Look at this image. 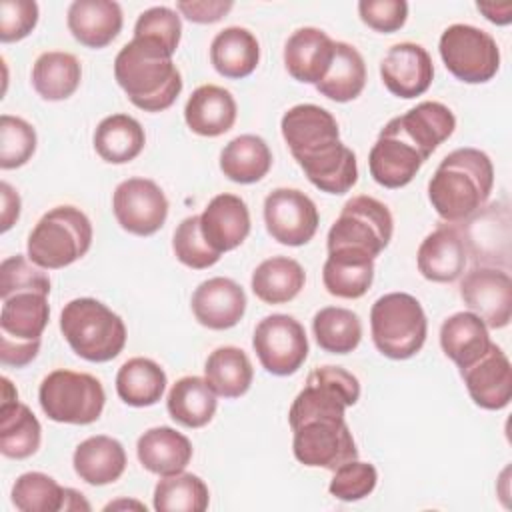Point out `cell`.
<instances>
[{"label":"cell","instance_id":"37","mask_svg":"<svg viewBox=\"0 0 512 512\" xmlns=\"http://www.w3.org/2000/svg\"><path fill=\"white\" fill-rule=\"evenodd\" d=\"M374 280V260L354 252H328L322 282L328 294L344 300L360 298Z\"/></svg>","mask_w":512,"mask_h":512},{"label":"cell","instance_id":"44","mask_svg":"<svg viewBox=\"0 0 512 512\" xmlns=\"http://www.w3.org/2000/svg\"><path fill=\"white\" fill-rule=\"evenodd\" d=\"M12 504L22 512H60L66 506V488L44 472H26L12 486Z\"/></svg>","mask_w":512,"mask_h":512},{"label":"cell","instance_id":"13","mask_svg":"<svg viewBox=\"0 0 512 512\" xmlns=\"http://www.w3.org/2000/svg\"><path fill=\"white\" fill-rule=\"evenodd\" d=\"M112 212L126 232L134 236H152L166 222L168 200L154 180L128 178L114 190Z\"/></svg>","mask_w":512,"mask_h":512},{"label":"cell","instance_id":"23","mask_svg":"<svg viewBox=\"0 0 512 512\" xmlns=\"http://www.w3.org/2000/svg\"><path fill=\"white\" fill-rule=\"evenodd\" d=\"M426 158L398 134L382 128L370 148L368 168L374 182L384 188H402L412 182Z\"/></svg>","mask_w":512,"mask_h":512},{"label":"cell","instance_id":"56","mask_svg":"<svg viewBox=\"0 0 512 512\" xmlns=\"http://www.w3.org/2000/svg\"><path fill=\"white\" fill-rule=\"evenodd\" d=\"M118 506H126V502H118V504H108V506H106V510H110V508H118ZM128 506H138V508L146 510V506H142V504H138V502H128Z\"/></svg>","mask_w":512,"mask_h":512},{"label":"cell","instance_id":"33","mask_svg":"<svg viewBox=\"0 0 512 512\" xmlns=\"http://www.w3.org/2000/svg\"><path fill=\"white\" fill-rule=\"evenodd\" d=\"M216 392L206 378L184 376L176 380L168 392L166 408L174 422L186 428H202L216 414Z\"/></svg>","mask_w":512,"mask_h":512},{"label":"cell","instance_id":"26","mask_svg":"<svg viewBox=\"0 0 512 512\" xmlns=\"http://www.w3.org/2000/svg\"><path fill=\"white\" fill-rule=\"evenodd\" d=\"M306 178L322 192L344 194L358 182L356 154L340 140L296 158Z\"/></svg>","mask_w":512,"mask_h":512},{"label":"cell","instance_id":"53","mask_svg":"<svg viewBox=\"0 0 512 512\" xmlns=\"http://www.w3.org/2000/svg\"><path fill=\"white\" fill-rule=\"evenodd\" d=\"M0 204H2V210H0L2 232H8L20 216V196L8 182L0 184Z\"/></svg>","mask_w":512,"mask_h":512},{"label":"cell","instance_id":"4","mask_svg":"<svg viewBox=\"0 0 512 512\" xmlns=\"http://www.w3.org/2000/svg\"><path fill=\"white\" fill-rule=\"evenodd\" d=\"M92 244V224L76 206L48 210L28 236V258L44 268L58 270L80 260Z\"/></svg>","mask_w":512,"mask_h":512},{"label":"cell","instance_id":"8","mask_svg":"<svg viewBox=\"0 0 512 512\" xmlns=\"http://www.w3.org/2000/svg\"><path fill=\"white\" fill-rule=\"evenodd\" d=\"M42 412L60 424H92L100 418L106 402L102 382L86 372L54 370L38 388Z\"/></svg>","mask_w":512,"mask_h":512},{"label":"cell","instance_id":"11","mask_svg":"<svg viewBox=\"0 0 512 512\" xmlns=\"http://www.w3.org/2000/svg\"><path fill=\"white\" fill-rule=\"evenodd\" d=\"M358 398L360 382L352 372L340 366L314 368L290 406V428L312 416H344V410L354 406Z\"/></svg>","mask_w":512,"mask_h":512},{"label":"cell","instance_id":"14","mask_svg":"<svg viewBox=\"0 0 512 512\" xmlns=\"http://www.w3.org/2000/svg\"><path fill=\"white\" fill-rule=\"evenodd\" d=\"M318 208L310 196L296 188H276L264 200L268 234L284 246H302L318 230Z\"/></svg>","mask_w":512,"mask_h":512},{"label":"cell","instance_id":"18","mask_svg":"<svg viewBox=\"0 0 512 512\" xmlns=\"http://www.w3.org/2000/svg\"><path fill=\"white\" fill-rule=\"evenodd\" d=\"M470 398L484 410H502L512 398V368L508 356L494 342L470 366L460 370Z\"/></svg>","mask_w":512,"mask_h":512},{"label":"cell","instance_id":"54","mask_svg":"<svg viewBox=\"0 0 512 512\" xmlns=\"http://www.w3.org/2000/svg\"><path fill=\"white\" fill-rule=\"evenodd\" d=\"M476 8L484 14L486 20H490L492 24L498 26H506L512 22V4L504 2V4H486V2H478Z\"/></svg>","mask_w":512,"mask_h":512},{"label":"cell","instance_id":"27","mask_svg":"<svg viewBox=\"0 0 512 512\" xmlns=\"http://www.w3.org/2000/svg\"><path fill=\"white\" fill-rule=\"evenodd\" d=\"M68 30L86 48L108 46L122 30V8L112 0H76L68 8Z\"/></svg>","mask_w":512,"mask_h":512},{"label":"cell","instance_id":"16","mask_svg":"<svg viewBox=\"0 0 512 512\" xmlns=\"http://www.w3.org/2000/svg\"><path fill=\"white\" fill-rule=\"evenodd\" d=\"M380 76L388 92L410 100L422 96L434 78V64L426 48L414 42L394 44L380 62Z\"/></svg>","mask_w":512,"mask_h":512},{"label":"cell","instance_id":"45","mask_svg":"<svg viewBox=\"0 0 512 512\" xmlns=\"http://www.w3.org/2000/svg\"><path fill=\"white\" fill-rule=\"evenodd\" d=\"M36 152V130L24 118L0 116V168L24 166Z\"/></svg>","mask_w":512,"mask_h":512},{"label":"cell","instance_id":"55","mask_svg":"<svg viewBox=\"0 0 512 512\" xmlns=\"http://www.w3.org/2000/svg\"><path fill=\"white\" fill-rule=\"evenodd\" d=\"M64 510H90V504L84 500V496L74 490V488H66V506Z\"/></svg>","mask_w":512,"mask_h":512},{"label":"cell","instance_id":"52","mask_svg":"<svg viewBox=\"0 0 512 512\" xmlns=\"http://www.w3.org/2000/svg\"><path fill=\"white\" fill-rule=\"evenodd\" d=\"M232 2L224 0H180L178 12L194 24H214L232 10Z\"/></svg>","mask_w":512,"mask_h":512},{"label":"cell","instance_id":"25","mask_svg":"<svg viewBox=\"0 0 512 512\" xmlns=\"http://www.w3.org/2000/svg\"><path fill=\"white\" fill-rule=\"evenodd\" d=\"M282 138L294 158L340 140L336 118L322 106L296 104L284 112L280 122Z\"/></svg>","mask_w":512,"mask_h":512},{"label":"cell","instance_id":"15","mask_svg":"<svg viewBox=\"0 0 512 512\" xmlns=\"http://www.w3.org/2000/svg\"><path fill=\"white\" fill-rule=\"evenodd\" d=\"M460 298L488 328H504L512 318V278L494 266H474L460 282Z\"/></svg>","mask_w":512,"mask_h":512},{"label":"cell","instance_id":"9","mask_svg":"<svg viewBox=\"0 0 512 512\" xmlns=\"http://www.w3.org/2000/svg\"><path fill=\"white\" fill-rule=\"evenodd\" d=\"M448 72L466 84H484L500 68V48L482 28L470 24L448 26L438 42Z\"/></svg>","mask_w":512,"mask_h":512},{"label":"cell","instance_id":"36","mask_svg":"<svg viewBox=\"0 0 512 512\" xmlns=\"http://www.w3.org/2000/svg\"><path fill=\"white\" fill-rule=\"evenodd\" d=\"M306 272L294 258L272 256L252 272V292L266 304H284L294 300L304 288Z\"/></svg>","mask_w":512,"mask_h":512},{"label":"cell","instance_id":"40","mask_svg":"<svg viewBox=\"0 0 512 512\" xmlns=\"http://www.w3.org/2000/svg\"><path fill=\"white\" fill-rule=\"evenodd\" d=\"M166 372L150 358H130L116 374V392L128 406L144 408L156 404L166 390Z\"/></svg>","mask_w":512,"mask_h":512},{"label":"cell","instance_id":"7","mask_svg":"<svg viewBox=\"0 0 512 512\" xmlns=\"http://www.w3.org/2000/svg\"><path fill=\"white\" fill-rule=\"evenodd\" d=\"M48 294L16 292L2 298L0 362L22 368L40 352V336L48 326Z\"/></svg>","mask_w":512,"mask_h":512},{"label":"cell","instance_id":"1","mask_svg":"<svg viewBox=\"0 0 512 512\" xmlns=\"http://www.w3.org/2000/svg\"><path fill=\"white\" fill-rule=\"evenodd\" d=\"M166 46L154 38L134 36L114 60V78L128 100L144 112L170 108L182 92V76Z\"/></svg>","mask_w":512,"mask_h":512},{"label":"cell","instance_id":"21","mask_svg":"<svg viewBox=\"0 0 512 512\" xmlns=\"http://www.w3.org/2000/svg\"><path fill=\"white\" fill-rule=\"evenodd\" d=\"M336 42L320 28L304 26L292 32L284 46L288 74L304 84H318L330 70Z\"/></svg>","mask_w":512,"mask_h":512},{"label":"cell","instance_id":"28","mask_svg":"<svg viewBox=\"0 0 512 512\" xmlns=\"http://www.w3.org/2000/svg\"><path fill=\"white\" fill-rule=\"evenodd\" d=\"M236 100L234 96L216 84L198 86L184 106V120L188 128L206 138H216L228 132L236 122Z\"/></svg>","mask_w":512,"mask_h":512},{"label":"cell","instance_id":"20","mask_svg":"<svg viewBox=\"0 0 512 512\" xmlns=\"http://www.w3.org/2000/svg\"><path fill=\"white\" fill-rule=\"evenodd\" d=\"M190 304L198 324L210 330H228L242 320L246 294L232 278L214 276L198 284Z\"/></svg>","mask_w":512,"mask_h":512},{"label":"cell","instance_id":"35","mask_svg":"<svg viewBox=\"0 0 512 512\" xmlns=\"http://www.w3.org/2000/svg\"><path fill=\"white\" fill-rule=\"evenodd\" d=\"M272 166V152L264 138L256 134H240L220 152L222 174L238 184H254L262 180Z\"/></svg>","mask_w":512,"mask_h":512},{"label":"cell","instance_id":"49","mask_svg":"<svg viewBox=\"0 0 512 512\" xmlns=\"http://www.w3.org/2000/svg\"><path fill=\"white\" fill-rule=\"evenodd\" d=\"M134 36L154 38L166 46L170 54H174L182 36L180 16L168 6H152L138 16L134 24Z\"/></svg>","mask_w":512,"mask_h":512},{"label":"cell","instance_id":"50","mask_svg":"<svg viewBox=\"0 0 512 512\" xmlns=\"http://www.w3.org/2000/svg\"><path fill=\"white\" fill-rule=\"evenodd\" d=\"M38 24V4L34 0L0 2V40L4 44L26 38Z\"/></svg>","mask_w":512,"mask_h":512},{"label":"cell","instance_id":"47","mask_svg":"<svg viewBox=\"0 0 512 512\" xmlns=\"http://www.w3.org/2000/svg\"><path fill=\"white\" fill-rule=\"evenodd\" d=\"M16 292L50 294V278L30 258L16 254L0 264V298Z\"/></svg>","mask_w":512,"mask_h":512},{"label":"cell","instance_id":"5","mask_svg":"<svg viewBox=\"0 0 512 512\" xmlns=\"http://www.w3.org/2000/svg\"><path fill=\"white\" fill-rule=\"evenodd\" d=\"M370 330L380 354L392 360H406L424 346L428 320L412 294L390 292L372 304Z\"/></svg>","mask_w":512,"mask_h":512},{"label":"cell","instance_id":"6","mask_svg":"<svg viewBox=\"0 0 512 512\" xmlns=\"http://www.w3.org/2000/svg\"><path fill=\"white\" fill-rule=\"evenodd\" d=\"M394 220L388 206L372 196L350 198L328 230V252H354L368 258L380 256L390 244Z\"/></svg>","mask_w":512,"mask_h":512},{"label":"cell","instance_id":"19","mask_svg":"<svg viewBox=\"0 0 512 512\" xmlns=\"http://www.w3.org/2000/svg\"><path fill=\"white\" fill-rule=\"evenodd\" d=\"M42 440V426L34 412L18 402V392L12 382L2 376V404H0V452L6 458L24 460L38 452Z\"/></svg>","mask_w":512,"mask_h":512},{"label":"cell","instance_id":"42","mask_svg":"<svg viewBox=\"0 0 512 512\" xmlns=\"http://www.w3.org/2000/svg\"><path fill=\"white\" fill-rule=\"evenodd\" d=\"M312 332L318 346L330 354H348L362 340V322L356 312L340 306H326L312 318Z\"/></svg>","mask_w":512,"mask_h":512},{"label":"cell","instance_id":"17","mask_svg":"<svg viewBox=\"0 0 512 512\" xmlns=\"http://www.w3.org/2000/svg\"><path fill=\"white\" fill-rule=\"evenodd\" d=\"M384 128L398 134L410 146H414L426 160L430 154L452 136L456 128V118L448 106L442 102L426 100L392 118Z\"/></svg>","mask_w":512,"mask_h":512},{"label":"cell","instance_id":"32","mask_svg":"<svg viewBox=\"0 0 512 512\" xmlns=\"http://www.w3.org/2000/svg\"><path fill=\"white\" fill-rule=\"evenodd\" d=\"M490 344L488 326L474 312H456L440 326V346L460 370L476 362Z\"/></svg>","mask_w":512,"mask_h":512},{"label":"cell","instance_id":"46","mask_svg":"<svg viewBox=\"0 0 512 512\" xmlns=\"http://www.w3.org/2000/svg\"><path fill=\"white\" fill-rule=\"evenodd\" d=\"M172 248L176 258L194 270H204L214 266L222 254H218L216 250H212L208 246V242L202 236L200 230V216H188L184 218L176 230H174V238H172Z\"/></svg>","mask_w":512,"mask_h":512},{"label":"cell","instance_id":"34","mask_svg":"<svg viewBox=\"0 0 512 512\" xmlns=\"http://www.w3.org/2000/svg\"><path fill=\"white\" fill-rule=\"evenodd\" d=\"M94 150L108 164L134 160L146 144L142 124L128 114L106 116L94 130Z\"/></svg>","mask_w":512,"mask_h":512},{"label":"cell","instance_id":"24","mask_svg":"<svg viewBox=\"0 0 512 512\" xmlns=\"http://www.w3.org/2000/svg\"><path fill=\"white\" fill-rule=\"evenodd\" d=\"M466 244L458 228L442 224L418 246V272L430 282H454L466 268Z\"/></svg>","mask_w":512,"mask_h":512},{"label":"cell","instance_id":"38","mask_svg":"<svg viewBox=\"0 0 512 512\" xmlns=\"http://www.w3.org/2000/svg\"><path fill=\"white\" fill-rule=\"evenodd\" d=\"M82 80V66L70 52H44L32 66V86L44 100L60 102L70 98Z\"/></svg>","mask_w":512,"mask_h":512},{"label":"cell","instance_id":"22","mask_svg":"<svg viewBox=\"0 0 512 512\" xmlns=\"http://www.w3.org/2000/svg\"><path fill=\"white\" fill-rule=\"evenodd\" d=\"M204 240L218 254L238 248L250 234V212L246 202L236 194L214 196L200 214Z\"/></svg>","mask_w":512,"mask_h":512},{"label":"cell","instance_id":"41","mask_svg":"<svg viewBox=\"0 0 512 512\" xmlns=\"http://www.w3.org/2000/svg\"><path fill=\"white\" fill-rule=\"evenodd\" d=\"M364 84L366 64L362 54L348 42H336L332 66L316 84V90L334 102H350L360 96Z\"/></svg>","mask_w":512,"mask_h":512},{"label":"cell","instance_id":"30","mask_svg":"<svg viewBox=\"0 0 512 512\" xmlns=\"http://www.w3.org/2000/svg\"><path fill=\"white\" fill-rule=\"evenodd\" d=\"M136 456L148 472L170 476L188 466L192 460V444L182 432L170 426H156L138 438Z\"/></svg>","mask_w":512,"mask_h":512},{"label":"cell","instance_id":"48","mask_svg":"<svg viewBox=\"0 0 512 512\" xmlns=\"http://www.w3.org/2000/svg\"><path fill=\"white\" fill-rule=\"evenodd\" d=\"M378 482V472L374 464L360 462L358 458L344 462L334 470L330 480V494L342 502H356L374 492Z\"/></svg>","mask_w":512,"mask_h":512},{"label":"cell","instance_id":"51","mask_svg":"<svg viewBox=\"0 0 512 512\" xmlns=\"http://www.w3.org/2000/svg\"><path fill=\"white\" fill-rule=\"evenodd\" d=\"M358 14L368 28L390 34L406 24L408 4L404 0H362Z\"/></svg>","mask_w":512,"mask_h":512},{"label":"cell","instance_id":"31","mask_svg":"<svg viewBox=\"0 0 512 512\" xmlns=\"http://www.w3.org/2000/svg\"><path fill=\"white\" fill-rule=\"evenodd\" d=\"M210 62L224 78H246L260 62V44L250 30L228 26L214 36L210 44Z\"/></svg>","mask_w":512,"mask_h":512},{"label":"cell","instance_id":"43","mask_svg":"<svg viewBox=\"0 0 512 512\" xmlns=\"http://www.w3.org/2000/svg\"><path fill=\"white\" fill-rule=\"evenodd\" d=\"M210 502L208 486L190 472L162 476L154 488V510L158 512H204Z\"/></svg>","mask_w":512,"mask_h":512},{"label":"cell","instance_id":"12","mask_svg":"<svg viewBox=\"0 0 512 512\" xmlns=\"http://www.w3.org/2000/svg\"><path fill=\"white\" fill-rule=\"evenodd\" d=\"M252 346L262 368L274 376L294 374L308 358L306 330L288 314L262 318L254 328Z\"/></svg>","mask_w":512,"mask_h":512},{"label":"cell","instance_id":"29","mask_svg":"<svg viewBox=\"0 0 512 512\" xmlns=\"http://www.w3.org/2000/svg\"><path fill=\"white\" fill-rule=\"evenodd\" d=\"M74 472L90 486L116 482L126 470V450L112 436H90L82 440L72 456Z\"/></svg>","mask_w":512,"mask_h":512},{"label":"cell","instance_id":"39","mask_svg":"<svg viewBox=\"0 0 512 512\" xmlns=\"http://www.w3.org/2000/svg\"><path fill=\"white\" fill-rule=\"evenodd\" d=\"M204 378L216 396L240 398L250 390L254 370L248 354L236 346H220L204 364Z\"/></svg>","mask_w":512,"mask_h":512},{"label":"cell","instance_id":"10","mask_svg":"<svg viewBox=\"0 0 512 512\" xmlns=\"http://www.w3.org/2000/svg\"><path fill=\"white\" fill-rule=\"evenodd\" d=\"M294 458L308 468L336 470L358 458L354 436L344 416H312L292 428Z\"/></svg>","mask_w":512,"mask_h":512},{"label":"cell","instance_id":"3","mask_svg":"<svg viewBox=\"0 0 512 512\" xmlns=\"http://www.w3.org/2000/svg\"><path fill=\"white\" fill-rule=\"evenodd\" d=\"M70 348L88 362L114 360L126 344L124 320L96 298H74L60 312Z\"/></svg>","mask_w":512,"mask_h":512},{"label":"cell","instance_id":"2","mask_svg":"<svg viewBox=\"0 0 512 512\" xmlns=\"http://www.w3.org/2000/svg\"><path fill=\"white\" fill-rule=\"evenodd\" d=\"M494 166L478 148H456L442 158L428 182V198L436 214L454 224L472 218L490 198Z\"/></svg>","mask_w":512,"mask_h":512}]
</instances>
